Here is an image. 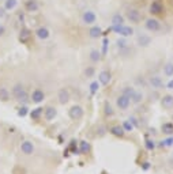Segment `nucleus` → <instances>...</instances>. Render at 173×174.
Masks as SVG:
<instances>
[{
  "mask_svg": "<svg viewBox=\"0 0 173 174\" xmlns=\"http://www.w3.org/2000/svg\"><path fill=\"white\" fill-rule=\"evenodd\" d=\"M12 95L15 97V99H17L18 102L21 103H26L29 101V95L27 92H26V90L23 88V86L22 84H15V86L12 87Z\"/></svg>",
  "mask_w": 173,
  "mask_h": 174,
  "instance_id": "f257e3e1",
  "label": "nucleus"
},
{
  "mask_svg": "<svg viewBox=\"0 0 173 174\" xmlns=\"http://www.w3.org/2000/svg\"><path fill=\"white\" fill-rule=\"evenodd\" d=\"M97 21V15L93 10H86L83 14H82V23L85 25H93L96 23Z\"/></svg>",
  "mask_w": 173,
  "mask_h": 174,
  "instance_id": "f03ea898",
  "label": "nucleus"
},
{
  "mask_svg": "<svg viewBox=\"0 0 173 174\" xmlns=\"http://www.w3.org/2000/svg\"><path fill=\"white\" fill-rule=\"evenodd\" d=\"M126 16H127V19H128V21L131 22V23H139V22H141V19H142L141 12H139L138 10H135V8L127 10Z\"/></svg>",
  "mask_w": 173,
  "mask_h": 174,
  "instance_id": "7ed1b4c3",
  "label": "nucleus"
},
{
  "mask_svg": "<svg viewBox=\"0 0 173 174\" xmlns=\"http://www.w3.org/2000/svg\"><path fill=\"white\" fill-rule=\"evenodd\" d=\"M68 116L71 120H81L82 117H83V109L81 108V106H78V105H74L72 108H71L68 110Z\"/></svg>",
  "mask_w": 173,
  "mask_h": 174,
  "instance_id": "20e7f679",
  "label": "nucleus"
},
{
  "mask_svg": "<svg viewBox=\"0 0 173 174\" xmlns=\"http://www.w3.org/2000/svg\"><path fill=\"white\" fill-rule=\"evenodd\" d=\"M145 27L149 31H158L161 29V23L157 19H154V18H149V19H146V23H145Z\"/></svg>",
  "mask_w": 173,
  "mask_h": 174,
  "instance_id": "39448f33",
  "label": "nucleus"
},
{
  "mask_svg": "<svg viewBox=\"0 0 173 174\" xmlns=\"http://www.w3.org/2000/svg\"><path fill=\"white\" fill-rule=\"evenodd\" d=\"M130 103H131V99L128 97H126V95H120V97H117V99H116V105H117L119 109L121 110H126L130 108Z\"/></svg>",
  "mask_w": 173,
  "mask_h": 174,
  "instance_id": "423d86ee",
  "label": "nucleus"
},
{
  "mask_svg": "<svg viewBox=\"0 0 173 174\" xmlns=\"http://www.w3.org/2000/svg\"><path fill=\"white\" fill-rule=\"evenodd\" d=\"M21 151L25 155H32L34 153V144L30 142V140H25V142L21 143Z\"/></svg>",
  "mask_w": 173,
  "mask_h": 174,
  "instance_id": "0eeeda50",
  "label": "nucleus"
},
{
  "mask_svg": "<svg viewBox=\"0 0 173 174\" xmlns=\"http://www.w3.org/2000/svg\"><path fill=\"white\" fill-rule=\"evenodd\" d=\"M111 79H112V75H111V72H109V71L104 69V71L100 72V75H98L100 84H102V86H108L109 82H111Z\"/></svg>",
  "mask_w": 173,
  "mask_h": 174,
  "instance_id": "6e6552de",
  "label": "nucleus"
},
{
  "mask_svg": "<svg viewBox=\"0 0 173 174\" xmlns=\"http://www.w3.org/2000/svg\"><path fill=\"white\" fill-rule=\"evenodd\" d=\"M162 11H164V6L161 4V2H158V0H154L150 4V12L153 15H160V14H162Z\"/></svg>",
  "mask_w": 173,
  "mask_h": 174,
  "instance_id": "1a4fd4ad",
  "label": "nucleus"
},
{
  "mask_svg": "<svg viewBox=\"0 0 173 174\" xmlns=\"http://www.w3.org/2000/svg\"><path fill=\"white\" fill-rule=\"evenodd\" d=\"M57 99L62 105H66L67 102L70 101V92L67 88H60L59 92H57Z\"/></svg>",
  "mask_w": 173,
  "mask_h": 174,
  "instance_id": "9d476101",
  "label": "nucleus"
},
{
  "mask_svg": "<svg viewBox=\"0 0 173 174\" xmlns=\"http://www.w3.org/2000/svg\"><path fill=\"white\" fill-rule=\"evenodd\" d=\"M56 116H57V110H56L53 106H48V108L44 110V117H45V120L47 121L55 120Z\"/></svg>",
  "mask_w": 173,
  "mask_h": 174,
  "instance_id": "9b49d317",
  "label": "nucleus"
},
{
  "mask_svg": "<svg viewBox=\"0 0 173 174\" xmlns=\"http://www.w3.org/2000/svg\"><path fill=\"white\" fill-rule=\"evenodd\" d=\"M44 99H45V92L42 90H40V88H36L32 94V101L34 103H41Z\"/></svg>",
  "mask_w": 173,
  "mask_h": 174,
  "instance_id": "f8f14e48",
  "label": "nucleus"
},
{
  "mask_svg": "<svg viewBox=\"0 0 173 174\" xmlns=\"http://www.w3.org/2000/svg\"><path fill=\"white\" fill-rule=\"evenodd\" d=\"M150 84H151L153 88H157V90H160V88H162L164 82H162V79H161V76L154 75V76L150 78Z\"/></svg>",
  "mask_w": 173,
  "mask_h": 174,
  "instance_id": "ddd939ff",
  "label": "nucleus"
},
{
  "mask_svg": "<svg viewBox=\"0 0 173 174\" xmlns=\"http://www.w3.org/2000/svg\"><path fill=\"white\" fill-rule=\"evenodd\" d=\"M25 8L29 12H36V11H38L40 4L37 0H27V2L25 3Z\"/></svg>",
  "mask_w": 173,
  "mask_h": 174,
  "instance_id": "4468645a",
  "label": "nucleus"
},
{
  "mask_svg": "<svg viewBox=\"0 0 173 174\" xmlns=\"http://www.w3.org/2000/svg\"><path fill=\"white\" fill-rule=\"evenodd\" d=\"M161 105H162L165 109H172L173 108V95H171V94L164 95L162 101H161Z\"/></svg>",
  "mask_w": 173,
  "mask_h": 174,
  "instance_id": "2eb2a0df",
  "label": "nucleus"
},
{
  "mask_svg": "<svg viewBox=\"0 0 173 174\" xmlns=\"http://www.w3.org/2000/svg\"><path fill=\"white\" fill-rule=\"evenodd\" d=\"M49 30H48L47 27H38L37 29V31H36V35H37V38H40V40H47L48 37H49Z\"/></svg>",
  "mask_w": 173,
  "mask_h": 174,
  "instance_id": "dca6fc26",
  "label": "nucleus"
},
{
  "mask_svg": "<svg viewBox=\"0 0 173 174\" xmlns=\"http://www.w3.org/2000/svg\"><path fill=\"white\" fill-rule=\"evenodd\" d=\"M102 34V29L100 27V26H91L89 30V35L90 38H98Z\"/></svg>",
  "mask_w": 173,
  "mask_h": 174,
  "instance_id": "f3484780",
  "label": "nucleus"
},
{
  "mask_svg": "<svg viewBox=\"0 0 173 174\" xmlns=\"http://www.w3.org/2000/svg\"><path fill=\"white\" fill-rule=\"evenodd\" d=\"M138 45L139 46H149L150 45V42H151V38H150L149 35H145V34H142V35H139L138 37Z\"/></svg>",
  "mask_w": 173,
  "mask_h": 174,
  "instance_id": "a211bd4d",
  "label": "nucleus"
},
{
  "mask_svg": "<svg viewBox=\"0 0 173 174\" xmlns=\"http://www.w3.org/2000/svg\"><path fill=\"white\" fill-rule=\"evenodd\" d=\"M111 133L115 136H117V138H123L126 131H124L123 127H120V125H113V127L111 128Z\"/></svg>",
  "mask_w": 173,
  "mask_h": 174,
  "instance_id": "6ab92c4d",
  "label": "nucleus"
},
{
  "mask_svg": "<svg viewBox=\"0 0 173 174\" xmlns=\"http://www.w3.org/2000/svg\"><path fill=\"white\" fill-rule=\"evenodd\" d=\"M119 34L121 35V37H130V35H132V34H134V29L131 27V26L123 25V26H121V30H120Z\"/></svg>",
  "mask_w": 173,
  "mask_h": 174,
  "instance_id": "aec40b11",
  "label": "nucleus"
},
{
  "mask_svg": "<svg viewBox=\"0 0 173 174\" xmlns=\"http://www.w3.org/2000/svg\"><path fill=\"white\" fill-rule=\"evenodd\" d=\"M164 75L165 76H173V63H168L164 65Z\"/></svg>",
  "mask_w": 173,
  "mask_h": 174,
  "instance_id": "412c9836",
  "label": "nucleus"
},
{
  "mask_svg": "<svg viewBox=\"0 0 173 174\" xmlns=\"http://www.w3.org/2000/svg\"><path fill=\"white\" fill-rule=\"evenodd\" d=\"M42 113H44L42 108H36V109H33L32 112H30V116H32L33 120H37V118L41 117V114H42Z\"/></svg>",
  "mask_w": 173,
  "mask_h": 174,
  "instance_id": "4be33fe9",
  "label": "nucleus"
},
{
  "mask_svg": "<svg viewBox=\"0 0 173 174\" xmlns=\"http://www.w3.org/2000/svg\"><path fill=\"white\" fill-rule=\"evenodd\" d=\"M164 133H166V135H172L173 133V124L172 123H165L162 124V127H161Z\"/></svg>",
  "mask_w": 173,
  "mask_h": 174,
  "instance_id": "5701e85b",
  "label": "nucleus"
},
{
  "mask_svg": "<svg viewBox=\"0 0 173 174\" xmlns=\"http://www.w3.org/2000/svg\"><path fill=\"white\" fill-rule=\"evenodd\" d=\"M100 59H101V53H100L98 50L93 49L91 52H90V60H91L93 63H98Z\"/></svg>",
  "mask_w": 173,
  "mask_h": 174,
  "instance_id": "b1692460",
  "label": "nucleus"
},
{
  "mask_svg": "<svg viewBox=\"0 0 173 174\" xmlns=\"http://www.w3.org/2000/svg\"><path fill=\"white\" fill-rule=\"evenodd\" d=\"M112 25H124V16L120 14H115L112 18Z\"/></svg>",
  "mask_w": 173,
  "mask_h": 174,
  "instance_id": "393cba45",
  "label": "nucleus"
},
{
  "mask_svg": "<svg viewBox=\"0 0 173 174\" xmlns=\"http://www.w3.org/2000/svg\"><path fill=\"white\" fill-rule=\"evenodd\" d=\"M79 151L82 154H87L90 151V144L87 142H85V140H83V142H81L79 143Z\"/></svg>",
  "mask_w": 173,
  "mask_h": 174,
  "instance_id": "a878e982",
  "label": "nucleus"
},
{
  "mask_svg": "<svg viewBox=\"0 0 173 174\" xmlns=\"http://www.w3.org/2000/svg\"><path fill=\"white\" fill-rule=\"evenodd\" d=\"M18 4V0H6L4 2V8L6 10H14Z\"/></svg>",
  "mask_w": 173,
  "mask_h": 174,
  "instance_id": "bb28decb",
  "label": "nucleus"
},
{
  "mask_svg": "<svg viewBox=\"0 0 173 174\" xmlns=\"http://www.w3.org/2000/svg\"><path fill=\"white\" fill-rule=\"evenodd\" d=\"M134 94H135V88H132V87H124L123 88V95L128 97L130 99L134 97Z\"/></svg>",
  "mask_w": 173,
  "mask_h": 174,
  "instance_id": "cd10ccee",
  "label": "nucleus"
},
{
  "mask_svg": "<svg viewBox=\"0 0 173 174\" xmlns=\"http://www.w3.org/2000/svg\"><path fill=\"white\" fill-rule=\"evenodd\" d=\"M142 99H143V94L139 91H135V94H134V97L131 98V101L134 103H139V102H142Z\"/></svg>",
  "mask_w": 173,
  "mask_h": 174,
  "instance_id": "c85d7f7f",
  "label": "nucleus"
},
{
  "mask_svg": "<svg viewBox=\"0 0 173 174\" xmlns=\"http://www.w3.org/2000/svg\"><path fill=\"white\" fill-rule=\"evenodd\" d=\"M10 98V92L7 88H0V99L2 101H8Z\"/></svg>",
  "mask_w": 173,
  "mask_h": 174,
  "instance_id": "c756f323",
  "label": "nucleus"
},
{
  "mask_svg": "<svg viewBox=\"0 0 173 174\" xmlns=\"http://www.w3.org/2000/svg\"><path fill=\"white\" fill-rule=\"evenodd\" d=\"M104 109H105V114L106 116H113V108H112V105L109 102H105Z\"/></svg>",
  "mask_w": 173,
  "mask_h": 174,
  "instance_id": "7c9ffc66",
  "label": "nucleus"
},
{
  "mask_svg": "<svg viewBox=\"0 0 173 174\" xmlns=\"http://www.w3.org/2000/svg\"><path fill=\"white\" fill-rule=\"evenodd\" d=\"M100 88V82H93L90 84V94H97V91H98Z\"/></svg>",
  "mask_w": 173,
  "mask_h": 174,
  "instance_id": "2f4dec72",
  "label": "nucleus"
},
{
  "mask_svg": "<svg viewBox=\"0 0 173 174\" xmlns=\"http://www.w3.org/2000/svg\"><path fill=\"white\" fill-rule=\"evenodd\" d=\"M123 128H124V131H126V132H131L134 129V125L131 124L130 120H127V121H124V123H123Z\"/></svg>",
  "mask_w": 173,
  "mask_h": 174,
  "instance_id": "473e14b6",
  "label": "nucleus"
},
{
  "mask_svg": "<svg viewBox=\"0 0 173 174\" xmlns=\"http://www.w3.org/2000/svg\"><path fill=\"white\" fill-rule=\"evenodd\" d=\"M30 37V31L27 30V29H23V30L21 31V41H27V38Z\"/></svg>",
  "mask_w": 173,
  "mask_h": 174,
  "instance_id": "72a5a7b5",
  "label": "nucleus"
},
{
  "mask_svg": "<svg viewBox=\"0 0 173 174\" xmlns=\"http://www.w3.org/2000/svg\"><path fill=\"white\" fill-rule=\"evenodd\" d=\"M172 144H173V138H168L161 142V146H164V147H171Z\"/></svg>",
  "mask_w": 173,
  "mask_h": 174,
  "instance_id": "f704fd0d",
  "label": "nucleus"
},
{
  "mask_svg": "<svg viewBox=\"0 0 173 174\" xmlns=\"http://www.w3.org/2000/svg\"><path fill=\"white\" fill-rule=\"evenodd\" d=\"M27 110H29V109L26 108V106H22V108L18 110V116H19V117H25L26 114H27Z\"/></svg>",
  "mask_w": 173,
  "mask_h": 174,
  "instance_id": "c9c22d12",
  "label": "nucleus"
},
{
  "mask_svg": "<svg viewBox=\"0 0 173 174\" xmlns=\"http://www.w3.org/2000/svg\"><path fill=\"white\" fill-rule=\"evenodd\" d=\"M116 45H117L120 49H123V48H126L127 46V41L124 38H121V40H117V41H116Z\"/></svg>",
  "mask_w": 173,
  "mask_h": 174,
  "instance_id": "e433bc0d",
  "label": "nucleus"
},
{
  "mask_svg": "<svg viewBox=\"0 0 173 174\" xmlns=\"http://www.w3.org/2000/svg\"><path fill=\"white\" fill-rule=\"evenodd\" d=\"M97 132H98V135H100V136H104L105 133H106V128H105L104 125H100V127L97 128Z\"/></svg>",
  "mask_w": 173,
  "mask_h": 174,
  "instance_id": "4c0bfd02",
  "label": "nucleus"
},
{
  "mask_svg": "<svg viewBox=\"0 0 173 174\" xmlns=\"http://www.w3.org/2000/svg\"><path fill=\"white\" fill-rule=\"evenodd\" d=\"M85 73H86V76H87V78H91L93 73H94V68H93V67H89V68L85 71Z\"/></svg>",
  "mask_w": 173,
  "mask_h": 174,
  "instance_id": "58836bf2",
  "label": "nucleus"
},
{
  "mask_svg": "<svg viewBox=\"0 0 173 174\" xmlns=\"http://www.w3.org/2000/svg\"><path fill=\"white\" fill-rule=\"evenodd\" d=\"M108 38H104V41H102V53L105 54L106 53V49H108Z\"/></svg>",
  "mask_w": 173,
  "mask_h": 174,
  "instance_id": "ea45409f",
  "label": "nucleus"
},
{
  "mask_svg": "<svg viewBox=\"0 0 173 174\" xmlns=\"http://www.w3.org/2000/svg\"><path fill=\"white\" fill-rule=\"evenodd\" d=\"M146 147H147L149 150H154L156 148V144H154V142H151V140H147V142H146Z\"/></svg>",
  "mask_w": 173,
  "mask_h": 174,
  "instance_id": "a19ab883",
  "label": "nucleus"
},
{
  "mask_svg": "<svg viewBox=\"0 0 173 174\" xmlns=\"http://www.w3.org/2000/svg\"><path fill=\"white\" fill-rule=\"evenodd\" d=\"M128 120L131 121V124L134 125V128H135V127H139V124H138V120H136V118H135V117H130Z\"/></svg>",
  "mask_w": 173,
  "mask_h": 174,
  "instance_id": "79ce46f5",
  "label": "nucleus"
},
{
  "mask_svg": "<svg viewBox=\"0 0 173 174\" xmlns=\"http://www.w3.org/2000/svg\"><path fill=\"white\" fill-rule=\"evenodd\" d=\"M166 87H168V90H173V79L169 80L168 84H166Z\"/></svg>",
  "mask_w": 173,
  "mask_h": 174,
  "instance_id": "37998d69",
  "label": "nucleus"
},
{
  "mask_svg": "<svg viewBox=\"0 0 173 174\" xmlns=\"http://www.w3.org/2000/svg\"><path fill=\"white\" fill-rule=\"evenodd\" d=\"M4 31H6L4 26H3V25H0V35H3V34H4Z\"/></svg>",
  "mask_w": 173,
  "mask_h": 174,
  "instance_id": "c03bdc74",
  "label": "nucleus"
},
{
  "mask_svg": "<svg viewBox=\"0 0 173 174\" xmlns=\"http://www.w3.org/2000/svg\"><path fill=\"white\" fill-rule=\"evenodd\" d=\"M143 169H145V170H149V169H150V163H149V162L143 163Z\"/></svg>",
  "mask_w": 173,
  "mask_h": 174,
  "instance_id": "a18cd8bd",
  "label": "nucleus"
},
{
  "mask_svg": "<svg viewBox=\"0 0 173 174\" xmlns=\"http://www.w3.org/2000/svg\"><path fill=\"white\" fill-rule=\"evenodd\" d=\"M3 16H4V10L0 8V18H3Z\"/></svg>",
  "mask_w": 173,
  "mask_h": 174,
  "instance_id": "49530a36",
  "label": "nucleus"
}]
</instances>
